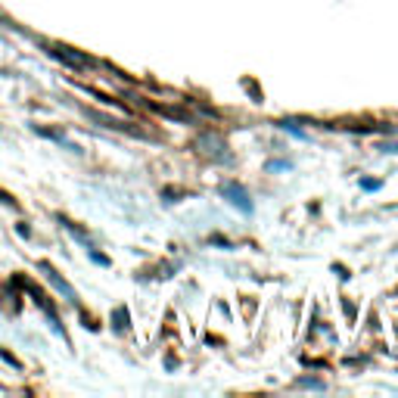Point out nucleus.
Here are the masks:
<instances>
[{"label": "nucleus", "instance_id": "20e7f679", "mask_svg": "<svg viewBox=\"0 0 398 398\" xmlns=\"http://www.w3.org/2000/svg\"><path fill=\"white\" fill-rule=\"evenodd\" d=\"M41 271H44V274H47V280L53 283V286H56L59 293H65V299H69V302H78V295H75V290H72V286L65 283V280H63V277H59V274H56V271L50 268V265H44V261H41Z\"/></svg>", "mask_w": 398, "mask_h": 398}, {"label": "nucleus", "instance_id": "7ed1b4c3", "mask_svg": "<svg viewBox=\"0 0 398 398\" xmlns=\"http://www.w3.org/2000/svg\"><path fill=\"white\" fill-rule=\"evenodd\" d=\"M224 196H227V202H230V206H240V211H252V202H249V196H246V190L240 187V184H224Z\"/></svg>", "mask_w": 398, "mask_h": 398}, {"label": "nucleus", "instance_id": "f257e3e1", "mask_svg": "<svg viewBox=\"0 0 398 398\" xmlns=\"http://www.w3.org/2000/svg\"><path fill=\"white\" fill-rule=\"evenodd\" d=\"M50 53H53L56 59H63L65 65H75V69H87L94 59H90L87 53H78L75 47H65V44H56V47H50Z\"/></svg>", "mask_w": 398, "mask_h": 398}, {"label": "nucleus", "instance_id": "39448f33", "mask_svg": "<svg viewBox=\"0 0 398 398\" xmlns=\"http://www.w3.org/2000/svg\"><path fill=\"white\" fill-rule=\"evenodd\" d=\"M299 386H311V389H324L320 379H299Z\"/></svg>", "mask_w": 398, "mask_h": 398}, {"label": "nucleus", "instance_id": "f03ea898", "mask_svg": "<svg viewBox=\"0 0 398 398\" xmlns=\"http://www.w3.org/2000/svg\"><path fill=\"white\" fill-rule=\"evenodd\" d=\"M196 149H202L206 156H211V159H218V162H227V152H224V140L218 137V134H199L196 137Z\"/></svg>", "mask_w": 398, "mask_h": 398}]
</instances>
